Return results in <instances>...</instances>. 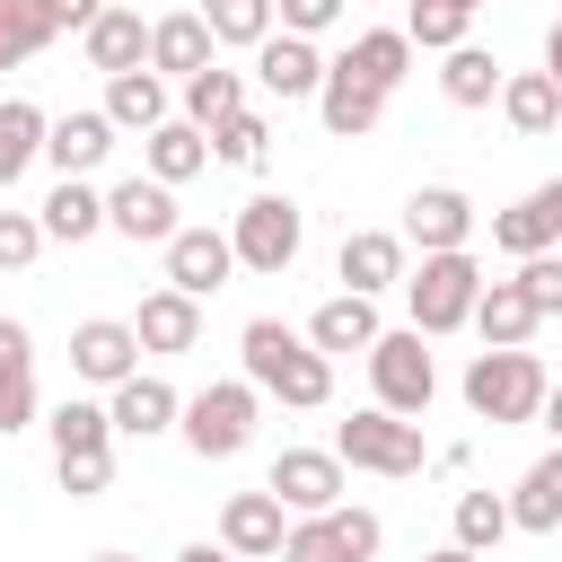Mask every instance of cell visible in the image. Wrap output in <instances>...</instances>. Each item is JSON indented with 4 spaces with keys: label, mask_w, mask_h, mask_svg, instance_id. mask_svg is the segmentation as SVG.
Here are the masks:
<instances>
[{
    "label": "cell",
    "mask_w": 562,
    "mask_h": 562,
    "mask_svg": "<svg viewBox=\"0 0 562 562\" xmlns=\"http://www.w3.org/2000/svg\"><path fill=\"white\" fill-rule=\"evenodd\" d=\"M35 9H44V26H53V35H88V26L105 18V0H35Z\"/></svg>",
    "instance_id": "cell-47"
},
{
    "label": "cell",
    "mask_w": 562,
    "mask_h": 562,
    "mask_svg": "<svg viewBox=\"0 0 562 562\" xmlns=\"http://www.w3.org/2000/svg\"><path fill=\"white\" fill-rule=\"evenodd\" d=\"M44 430H53V457H105V448H114V413L88 404V395H61V404L44 413Z\"/></svg>",
    "instance_id": "cell-30"
},
{
    "label": "cell",
    "mask_w": 562,
    "mask_h": 562,
    "mask_svg": "<svg viewBox=\"0 0 562 562\" xmlns=\"http://www.w3.org/2000/svg\"><path fill=\"white\" fill-rule=\"evenodd\" d=\"M536 422H544V430H553V448H562V386L544 395V413H536Z\"/></svg>",
    "instance_id": "cell-51"
},
{
    "label": "cell",
    "mask_w": 562,
    "mask_h": 562,
    "mask_svg": "<svg viewBox=\"0 0 562 562\" xmlns=\"http://www.w3.org/2000/svg\"><path fill=\"white\" fill-rule=\"evenodd\" d=\"M263 492L290 518H325V509H342V457L334 448H281L272 474H263Z\"/></svg>",
    "instance_id": "cell-8"
},
{
    "label": "cell",
    "mask_w": 562,
    "mask_h": 562,
    "mask_svg": "<svg viewBox=\"0 0 562 562\" xmlns=\"http://www.w3.org/2000/svg\"><path fill=\"white\" fill-rule=\"evenodd\" d=\"M44 132H53V114L44 105H26V97H0V193L44 158Z\"/></svg>",
    "instance_id": "cell-32"
},
{
    "label": "cell",
    "mask_w": 562,
    "mask_h": 562,
    "mask_svg": "<svg viewBox=\"0 0 562 562\" xmlns=\"http://www.w3.org/2000/svg\"><path fill=\"white\" fill-rule=\"evenodd\" d=\"M334 457H342V465H360V474H386V483H404V474H422V465H430L422 422H395V413H378V404H360L351 422H334Z\"/></svg>",
    "instance_id": "cell-7"
},
{
    "label": "cell",
    "mask_w": 562,
    "mask_h": 562,
    "mask_svg": "<svg viewBox=\"0 0 562 562\" xmlns=\"http://www.w3.org/2000/svg\"><path fill=\"white\" fill-rule=\"evenodd\" d=\"M105 123H114V132H140V140H149L158 123H176V114H167V79H158V70L105 79Z\"/></svg>",
    "instance_id": "cell-28"
},
{
    "label": "cell",
    "mask_w": 562,
    "mask_h": 562,
    "mask_svg": "<svg viewBox=\"0 0 562 562\" xmlns=\"http://www.w3.org/2000/svg\"><path fill=\"white\" fill-rule=\"evenodd\" d=\"M263 149H272V123H263L255 105L228 114V123L211 132V158H220V167H263Z\"/></svg>",
    "instance_id": "cell-39"
},
{
    "label": "cell",
    "mask_w": 562,
    "mask_h": 562,
    "mask_svg": "<svg viewBox=\"0 0 562 562\" xmlns=\"http://www.w3.org/2000/svg\"><path fill=\"white\" fill-rule=\"evenodd\" d=\"M544 79H553V88H562V18H553V26H544Z\"/></svg>",
    "instance_id": "cell-50"
},
{
    "label": "cell",
    "mask_w": 562,
    "mask_h": 562,
    "mask_svg": "<svg viewBox=\"0 0 562 562\" xmlns=\"http://www.w3.org/2000/svg\"><path fill=\"white\" fill-rule=\"evenodd\" d=\"M430 395H439L430 334L386 325V334L369 342V404H378V413H395V422H422V413H430Z\"/></svg>",
    "instance_id": "cell-4"
},
{
    "label": "cell",
    "mask_w": 562,
    "mask_h": 562,
    "mask_svg": "<svg viewBox=\"0 0 562 562\" xmlns=\"http://www.w3.org/2000/svg\"><path fill=\"white\" fill-rule=\"evenodd\" d=\"M140 369V334H132V316H88V325H70V378H88V386H123Z\"/></svg>",
    "instance_id": "cell-11"
},
{
    "label": "cell",
    "mask_w": 562,
    "mask_h": 562,
    "mask_svg": "<svg viewBox=\"0 0 562 562\" xmlns=\"http://www.w3.org/2000/svg\"><path fill=\"white\" fill-rule=\"evenodd\" d=\"M501 123H509L518 140H544V132L562 123V88H553L544 70H509V79H501Z\"/></svg>",
    "instance_id": "cell-29"
},
{
    "label": "cell",
    "mask_w": 562,
    "mask_h": 562,
    "mask_svg": "<svg viewBox=\"0 0 562 562\" xmlns=\"http://www.w3.org/2000/svg\"><path fill=\"white\" fill-rule=\"evenodd\" d=\"M193 9H202V26H211L220 44H246V53H255L263 35H281V9H272V0H193Z\"/></svg>",
    "instance_id": "cell-36"
},
{
    "label": "cell",
    "mask_w": 562,
    "mask_h": 562,
    "mask_svg": "<svg viewBox=\"0 0 562 562\" xmlns=\"http://www.w3.org/2000/svg\"><path fill=\"white\" fill-rule=\"evenodd\" d=\"M281 562H342V527H334V509H325V518H290Z\"/></svg>",
    "instance_id": "cell-40"
},
{
    "label": "cell",
    "mask_w": 562,
    "mask_h": 562,
    "mask_svg": "<svg viewBox=\"0 0 562 562\" xmlns=\"http://www.w3.org/2000/svg\"><path fill=\"white\" fill-rule=\"evenodd\" d=\"M281 536H290V509L272 492H228L220 501V544L237 562H281Z\"/></svg>",
    "instance_id": "cell-14"
},
{
    "label": "cell",
    "mask_w": 562,
    "mask_h": 562,
    "mask_svg": "<svg viewBox=\"0 0 562 562\" xmlns=\"http://www.w3.org/2000/svg\"><path fill=\"white\" fill-rule=\"evenodd\" d=\"M501 79H509V70H501V53H483V44L439 53V97L465 105V114H474V105H501Z\"/></svg>",
    "instance_id": "cell-27"
},
{
    "label": "cell",
    "mask_w": 562,
    "mask_h": 562,
    "mask_svg": "<svg viewBox=\"0 0 562 562\" xmlns=\"http://www.w3.org/2000/svg\"><path fill=\"white\" fill-rule=\"evenodd\" d=\"M255 422H263V395L246 386V378H211L202 395H184V448L202 457V465H228V457H246L255 448Z\"/></svg>",
    "instance_id": "cell-5"
},
{
    "label": "cell",
    "mask_w": 562,
    "mask_h": 562,
    "mask_svg": "<svg viewBox=\"0 0 562 562\" xmlns=\"http://www.w3.org/2000/svg\"><path fill=\"white\" fill-rule=\"evenodd\" d=\"M527 202H536V211H544V228H553V237H562V176H553V184H536V193H527Z\"/></svg>",
    "instance_id": "cell-49"
},
{
    "label": "cell",
    "mask_w": 562,
    "mask_h": 562,
    "mask_svg": "<svg viewBox=\"0 0 562 562\" xmlns=\"http://www.w3.org/2000/svg\"><path fill=\"white\" fill-rule=\"evenodd\" d=\"M167 290H184V299H211V290H228V272H237V246H228V228H176L167 246Z\"/></svg>",
    "instance_id": "cell-10"
},
{
    "label": "cell",
    "mask_w": 562,
    "mask_h": 562,
    "mask_svg": "<svg viewBox=\"0 0 562 562\" xmlns=\"http://www.w3.org/2000/svg\"><path fill=\"white\" fill-rule=\"evenodd\" d=\"M105 228L114 237H132V246H167L184 220H176V184H158V176H123V184H105Z\"/></svg>",
    "instance_id": "cell-9"
},
{
    "label": "cell",
    "mask_w": 562,
    "mask_h": 562,
    "mask_svg": "<svg viewBox=\"0 0 562 562\" xmlns=\"http://www.w3.org/2000/svg\"><path fill=\"white\" fill-rule=\"evenodd\" d=\"M53 483H61L70 501H97V492H114V448H105V457H53Z\"/></svg>",
    "instance_id": "cell-41"
},
{
    "label": "cell",
    "mask_w": 562,
    "mask_h": 562,
    "mask_svg": "<svg viewBox=\"0 0 562 562\" xmlns=\"http://www.w3.org/2000/svg\"><path fill=\"white\" fill-rule=\"evenodd\" d=\"M44 44H53L44 9H35V0H0V70H26Z\"/></svg>",
    "instance_id": "cell-37"
},
{
    "label": "cell",
    "mask_w": 562,
    "mask_h": 562,
    "mask_svg": "<svg viewBox=\"0 0 562 562\" xmlns=\"http://www.w3.org/2000/svg\"><path fill=\"white\" fill-rule=\"evenodd\" d=\"M18 369H35V334L18 316H0V378H18Z\"/></svg>",
    "instance_id": "cell-48"
},
{
    "label": "cell",
    "mask_w": 562,
    "mask_h": 562,
    "mask_svg": "<svg viewBox=\"0 0 562 562\" xmlns=\"http://www.w3.org/2000/svg\"><path fill=\"white\" fill-rule=\"evenodd\" d=\"M35 220H44V246H88L105 228V193L88 176H53V193L35 202Z\"/></svg>",
    "instance_id": "cell-21"
},
{
    "label": "cell",
    "mask_w": 562,
    "mask_h": 562,
    "mask_svg": "<svg viewBox=\"0 0 562 562\" xmlns=\"http://www.w3.org/2000/svg\"><path fill=\"white\" fill-rule=\"evenodd\" d=\"M176 562H237V553H228V544H184Z\"/></svg>",
    "instance_id": "cell-52"
},
{
    "label": "cell",
    "mask_w": 562,
    "mask_h": 562,
    "mask_svg": "<svg viewBox=\"0 0 562 562\" xmlns=\"http://www.w3.org/2000/svg\"><path fill=\"white\" fill-rule=\"evenodd\" d=\"M325 70H334V61H325L307 35H263V44H255V88L281 97V105H290V97H316Z\"/></svg>",
    "instance_id": "cell-18"
},
{
    "label": "cell",
    "mask_w": 562,
    "mask_h": 562,
    "mask_svg": "<svg viewBox=\"0 0 562 562\" xmlns=\"http://www.w3.org/2000/svg\"><path fill=\"white\" fill-rule=\"evenodd\" d=\"M114 158V123H105V105H70V114H53V132H44V167L53 176H97Z\"/></svg>",
    "instance_id": "cell-15"
},
{
    "label": "cell",
    "mask_w": 562,
    "mask_h": 562,
    "mask_svg": "<svg viewBox=\"0 0 562 562\" xmlns=\"http://www.w3.org/2000/svg\"><path fill=\"white\" fill-rule=\"evenodd\" d=\"M465 237H474V202H465L457 184H413V202H404V246L457 255Z\"/></svg>",
    "instance_id": "cell-13"
},
{
    "label": "cell",
    "mask_w": 562,
    "mask_h": 562,
    "mask_svg": "<svg viewBox=\"0 0 562 562\" xmlns=\"http://www.w3.org/2000/svg\"><path fill=\"white\" fill-rule=\"evenodd\" d=\"M334 61H342V70H360L369 88H386V97H395V88L413 79V35H404V26H360Z\"/></svg>",
    "instance_id": "cell-24"
},
{
    "label": "cell",
    "mask_w": 562,
    "mask_h": 562,
    "mask_svg": "<svg viewBox=\"0 0 562 562\" xmlns=\"http://www.w3.org/2000/svg\"><path fill=\"white\" fill-rule=\"evenodd\" d=\"M105 413H114V439H158V430L184 422V395H176L158 369H132V378L105 395Z\"/></svg>",
    "instance_id": "cell-16"
},
{
    "label": "cell",
    "mask_w": 562,
    "mask_h": 562,
    "mask_svg": "<svg viewBox=\"0 0 562 562\" xmlns=\"http://www.w3.org/2000/svg\"><path fill=\"white\" fill-rule=\"evenodd\" d=\"M202 167H211V132H193L184 114L158 123V132L140 140V176H158V184H193Z\"/></svg>",
    "instance_id": "cell-25"
},
{
    "label": "cell",
    "mask_w": 562,
    "mask_h": 562,
    "mask_svg": "<svg viewBox=\"0 0 562 562\" xmlns=\"http://www.w3.org/2000/svg\"><path fill=\"white\" fill-rule=\"evenodd\" d=\"M132 334H140V351H158V360L202 351V299H184V290H149L140 316H132Z\"/></svg>",
    "instance_id": "cell-22"
},
{
    "label": "cell",
    "mask_w": 562,
    "mask_h": 562,
    "mask_svg": "<svg viewBox=\"0 0 562 562\" xmlns=\"http://www.w3.org/2000/svg\"><path fill=\"white\" fill-rule=\"evenodd\" d=\"M413 246H404V228H351L342 246H334V272H342V290H360V299H378V290H404V263Z\"/></svg>",
    "instance_id": "cell-12"
},
{
    "label": "cell",
    "mask_w": 562,
    "mask_h": 562,
    "mask_svg": "<svg viewBox=\"0 0 562 562\" xmlns=\"http://www.w3.org/2000/svg\"><path fill=\"white\" fill-rule=\"evenodd\" d=\"M237 360H246V386L272 395V404H290V413H316V404L334 395V360H325L307 334H290L281 316H255V325L237 334Z\"/></svg>",
    "instance_id": "cell-1"
},
{
    "label": "cell",
    "mask_w": 562,
    "mask_h": 562,
    "mask_svg": "<svg viewBox=\"0 0 562 562\" xmlns=\"http://www.w3.org/2000/svg\"><path fill=\"white\" fill-rule=\"evenodd\" d=\"M386 325H378V299H360V290H334L316 316H307V342L325 351V360H342V351H360L369 360V342H378Z\"/></svg>",
    "instance_id": "cell-23"
},
{
    "label": "cell",
    "mask_w": 562,
    "mask_h": 562,
    "mask_svg": "<svg viewBox=\"0 0 562 562\" xmlns=\"http://www.w3.org/2000/svg\"><path fill=\"white\" fill-rule=\"evenodd\" d=\"M509 518H518L527 536H553V527H562V448H544V457L518 474V492H509Z\"/></svg>",
    "instance_id": "cell-31"
},
{
    "label": "cell",
    "mask_w": 562,
    "mask_h": 562,
    "mask_svg": "<svg viewBox=\"0 0 562 562\" xmlns=\"http://www.w3.org/2000/svg\"><path fill=\"white\" fill-rule=\"evenodd\" d=\"M211 61H220V35L202 26V9L149 18V70H158V79H193V70H211Z\"/></svg>",
    "instance_id": "cell-17"
},
{
    "label": "cell",
    "mask_w": 562,
    "mask_h": 562,
    "mask_svg": "<svg viewBox=\"0 0 562 562\" xmlns=\"http://www.w3.org/2000/svg\"><path fill=\"white\" fill-rule=\"evenodd\" d=\"M79 53H88V70H105V79L149 70V18H140V9H123V0H105V18L79 35Z\"/></svg>",
    "instance_id": "cell-20"
},
{
    "label": "cell",
    "mask_w": 562,
    "mask_h": 562,
    "mask_svg": "<svg viewBox=\"0 0 562 562\" xmlns=\"http://www.w3.org/2000/svg\"><path fill=\"white\" fill-rule=\"evenodd\" d=\"M44 255V220L35 211H0V272H26Z\"/></svg>",
    "instance_id": "cell-44"
},
{
    "label": "cell",
    "mask_w": 562,
    "mask_h": 562,
    "mask_svg": "<svg viewBox=\"0 0 562 562\" xmlns=\"http://www.w3.org/2000/svg\"><path fill=\"white\" fill-rule=\"evenodd\" d=\"M404 35H413V53H457V44H474V9H457V0H404Z\"/></svg>",
    "instance_id": "cell-35"
},
{
    "label": "cell",
    "mask_w": 562,
    "mask_h": 562,
    "mask_svg": "<svg viewBox=\"0 0 562 562\" xmlns=\"http://www.w3.org/2000/svg\"><path fill=\"white\" fill-rule=\"evenodd\" d=\"M457 395H465V413H474V422L509 430V422H536V413H544L553 378H544V360H536V351H474Z\"/></svg>",
    "instance_id": "cell-2"
},
{
    "label": "cell",
    "mask_w": 562,
    "mask_h": 562,
    "mask_svg": "<svg viewBox=\"0 0 562 562\" xmlns=\"http://www.w3.org/2000/svg\"><path fill=\"white\" fill-rule=\"evenodd\" d=\"M492 246H501L509 263H527V255H553V228H544L536 202H509V211H492Z\"/></svg>",
    "instance_id": "cell-38"
},
{
    "label": "cell",
    "mask_w": 562,
    "mask_h": 562,
    "mask_svg": "<svg viewBox=\"0 0 562 562\" xmlns=\"http://www.w3.org/2000/svg\"><path fill=\"white\" fill-rule=\"evenodd\" d=\"M316 123L334 132V140H369L378 123H386V88H369L360 70H325V88H316Z\"/></svg>",
    "instance_id": "cell-19"
},
{
    "label": "cell",
    "mask_w": 562,
    "mask_h": 562,
    "mask_svg": "<svg viewBox=\"0 0 562 562\" xmlns=\"http://www.w3.org/2000/svg\"><path fill=\"white\" fill-rule=\"evenodd\" d=\"M334 527H342V562H378V544H386V518H378V509L342 501V509H334Z\"/></svg>",
    "instance_id": "cell-42"
},
{
    "label": "cell",
    "mask_w": 562,
    "mask_h": 562,
    "mask_svg": "<svg viewBox=\"0 0 562 562\" xmlns=\"http://www.w3.org/2000/svg\"><path fill=\"white\" fill-rule=\"evenodd\" d=\"M457 9H483V0H457Z\"/></svg>",
    "instance_id": "cell-55"
},
{
    "label": "cell",
    "mask_w": 562,
    "mask_h": 562,
    "mask_svg": "<svg viewBox=\"0 0 562 562\" xmlns=\"http://www.w3.org/2000/svg\"><path fill=\"white\" fill-rule=\"evenodd\" d=\"M422 562H483V553H465V544H439V553H422Z\"/></svg>",
    "instance_id": "cell-53"
},
{
    "label": "cell",
    "mask_w": 562,
    "mask_h": 562,
    "mask_svg": "<svg viewBox=\"0 0 562 562\" xmlns=\"http://www.w3.org/2000/svg\"><path fill=\"white\" fill-rule=\"evenodd\" d=\"M448 527H457L448 544H465V553H492V544H501V536H509L518 518H509V492H457Z\"/></svg>",
    "instance_id": "cell-34"
},
{
    "label": "cell",
    "mask_w": 562,
    "mask_h": 562,
    "mask_svg": "<svg viewBox=\"0 0 562 562\" xmlns=\"http://www.w3.org/2000/svg\"><path fill=\"white\" fill-rule=\"evenodd\" d=\"M536 325H544V316L527 307L518 281H483V299H474V334H483V351H527Z\"/></svg>",
    "instance_id": "cell-26"
},
{
    "label": "cell",
    "mask_w": 562,
    "mask_h": 562,
    "mask_svg": "<svg viewBox=\"0 0 562 562\" xmlns=\"http://www.w3.org/2000/svg\"><path fill=\"white\" fill-rule=\"evenodd\" d=\"M474 299H483V263H474V246H457V255H422L413 272H404V307H413V334H457V325H474Z\"/></svg>",
    "instance_id": "cell-3"
},
{
    "label": "cell",
    "mask_w": 562,
    "mask_h": 562,
    "mask_svg": "<svg viewBox=\"0 0 562 562\" xmlns=\"http://www.w3.org/2000/svg\"><path fill=\"white\" fill-rule=\"evenodd\" d=\"M509 281L527 290V307H536V316H562V255H527Z\"/></svg>",
    "instance_id": "cell-43"
},
{
    "label": "cell",
    "mask_w": 562,
    "mask_h": 562,
    "mask_svg": "<svg viewBox=\"0 0 562 562\" xmlns=\"http://www.w3.org/2000/svg\"><path fill=\"white\" fill-rule=\"evenodd\" d=\"M228 246H237V272L281 281V272L299 263V246H307V211H299L290 193H255V202L228 220Z\"/></svg>",
    "instance_id": "cell-6"
},
{
    "label": "cell",
    "mask_w": 562,
    "mask_h": 562,
    "mask_svg": "<svg viewBox=\"0 0 562 562\" xmlns=\"http://www.w3.org/2000/svg\"><path fill=\"white\" fill-rule=\"evenodd\" d=\"M35 413H44V404H35V369L0 378V439H9V430H35Z\"/></svg>",
    "instance_id": "cell-46"
},
{
    "label": "cell",
    "mask_w": 562,
    "mask_h": 562,
    "mask_svg": "<svg viewBox=\"0 0 562 562\" xmlns=\"http://www.w3.org/2000/svg\"><path fill=\"white\" fill-rule=\"evenodd\" d=\"M88 562H140V553H123V544H105V553H88Z\"/></svg>",
    "instance_id": "cell-54"
},
{
    "label": "cell",
    "mask_w": 562,
    "mask_h": 562,
    "mask_svg": "<svg viewBox=\"0 0 562 562\" xmlns=\"http://www.w3.org/2000/svg\"><path fill=\"white\" fill-rule=\"evenodd\" d=\"M228 114H246V70H220V61L193 70V79H184V123H193V132H220Z\"/></svg>",
    "instance_id": "cell-33"
},
{
    "label": "cell",
    "mask_w": 562,
    "mask_h": 562,
    "mask_svg": "<svg viewBox=\"0 0 562 562\" xmlns=\"http://www.w3.org/2000/svg\"><path fill=\"white\" fill-rule=\"evenodd\" d=\"M272 9H281V35H307V44H316L325 26H342L351 0H272Z\"/></svg>",
    "instance_id": "cell-45"
}]
</instances>
